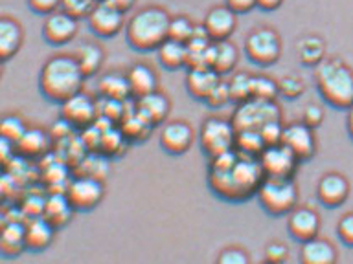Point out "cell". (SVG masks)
<instances>
[{"instance_id": "6da1fadb", "label": "cell", "mask_w": 353, "mask_h": 264, "mask_svg": "<svg viewBox=\"0 0 353 264\" xmlns=\"http://www.w3.org/2000/svg\"><path fill=\"white\" fill-rule=\"evenodd\" d=\"M263 178L259 160L236 147L210 158L208 186L215 197L226 202H245L254 197Z\"/></svg>"}, {"instance_id": "7a4b0ae2", "label": "cell", "mask_w": 353, "mask_h": 264, "mask_svg": "<svg viewBox=\"0 0 353 264\" xmlns=\"http://www.w3.org/2000/svg\"><path fill=\"white\" fill-rule=\"evenodd\" d=\"M85 76L74 55L50 57L39 74V90L52 103H63L74 94L81 92Z\"/></svg>"}, {"instance_id": "3957f363", "label": "cell", "mask_w": 353, "mask_h": 264, "mask_svg": "<svg viewBox=\"0 0 353 264\" xmlns=\"http://www.w3.org/2000/svg\"><path fill=\"white\" fill-rule=\"evenodd\" d=\"M170 13L160 6H148L137 11L125 24V38L137 52H153L168 38Z\"/></svg>"}, {"instance_id": "277c9868", "label": "cell", "mask_w": 353, "mask_h": 264, "mask_svg": "<svg viewBox=\"0 0 353 264\" xmlns=\"http://www.w3.org/2000/svg\"><path fill=\"white\" fill-rule=\"evenodd\" d=\"M314 82L320 98L335 109L353 107V70L341 59H322L314 66Z\"/></svg>"}, {"instance_id": "5b68a950", "label": "cell", "mask_w": 353, "mask_h": 264, "mask_svg": "<svg viewBox=\"0 0 353 264\" xmlns=\"http://www.w3.org/2000/svg\"><path fill=\"white\" fill-rule=\"evenodd\" d=\"M259 206L269 214H289L298 204V187L292 178L265 176L256 191Z\"/></svg>"}, {"instance_id": "8992f818", "label": "cell", "mask_w": 353, "mask_h": 264, "mask_svg": "<svg viewBox=\"0 0 353 264\" xmlns=\"http://www.w3.org/2000/svg\"><path fill=\"white\" fill-rule=\"evenodd\" d=\"M280 118L281 110L276 101L250 98L237 104L230 121L236 131H259L265 123Z\"/></svg>"}, {"instance_id": "52a82bcc", "label": "cell", "mask_w": 353, "mask_h": 264, "mask_svg": "<svg viewBox=\"0 0 353 264\" xmlns=\"http://www.w3.org/2000/svg\"><path fill=\"white\" fill-rule=\"evenodd\" d=\"M199 143H201L203 153L208 158H214L217 154L226 153L236 147V129L230 120L212 116L208 120H204L201 125Z\"/></svg>"}, {"instance_id": "ba28073f", "label": "cell", "mask_w": 353, "mask_h": 264, "mask_svg": "<svg viewBox=\"0 0 353 264\" xmlns=\"http://www.w3.org/2000/svg\"><path fill=\"white\" fill-rule=\"evenodd\" d=\"M245 54L256 66H272L281 55L280 35L270 28H256L245 38Z\"/></svg>"}, {"instance_id": "9c48e42d", "label": "cell", "mask_w": 353, "mask_h": 264, "mask_svg": "<svg viewBox=\"0 0 353 264\" xmlns=\"http://www.w3.org/2000/svg\"><path fill=\"white\" fill-rule=\"evenodd\" d=\"M65 195L72 204L74 211H90L98 206L105 197V186L101 178L87 175H77L68 180Z\"/></svg>"}, {"instance_id": "30bf717a", "label": "cell", "mask_w": 353, "mask_h": 264, "mask_svg": "<svg viewBox=\"0 0 353 264\" xmlns=\"http://www.w3.org/2000/svg\"><path fill=\"white\" fill-rule=\"evenodd\" d=\"M258 160L263 169V175L270 176V178H292L296 173L298 164H300L296 156L281 143L267 145L263 153L258 156Z\"/></svg>"}, {"instance_id": "8fae6325", "label": "cell", "mask_w": 353, "mask_h": 264, "mask_svg": "<svg viewBox=\"0 0 353 264\" xmlns=\"http://www.w3.org/2000/svg\"><path fill=\"white\" fill-rule=\"evenodd\" d=\"M123 15L125 13L116 10L114 6L109 4L107 0H98L90 11V15L87 16L88 28L94 35L101 38L114 37L125 26V16Z\"/></svg>"}, {"instance_id": "7c38bea8", "label": "cell", "mask_w": 353, "mask_h": 264, "mask_svg": "<svg viewBox=\"0 0 353 264\" xmlns=\"http://www.w3.org/2000/svg\"><path fill=\"white\" fill-rule=\"evenodd\" d=\"M61 118L68 121L74 129H85V126L92 125L96 118H98V104L94 103L92 98L87 94L77 92L72 98L61 103Z\"/></svg>"}, {"instance_id": "4fadbf2b", "label": "cell", "mask_w": 353, "mask_h": 264, "mask_svg": "<svg viewBox=\"0 0 353 264\" xmlns=\"http://www.w3.org/2000/svg\"><path fill=\"white\" fill-rule=\"evenodd\" d=\"M281 145H285L296 156L298 162L313 158V154L316 153V138L313 129L305 123H291L283 126Z\"/></svg>"}, {"instance_id": "5bb4252c", "label": "cell", "mask_w": 353, "mask_h": 264, "mask_svg": "<svg viewBox=\"0 0 353 264\" xmlns=\"http://www.w3.org/2000/svg\"><path fill=\"white\" fill-rule=\"evenodd\" d=\"M77 35V19L57 10L44 19L43 38L50 46H65Z\"/></svg>"}, {"instance_id": "9a60e30c", "label": "cell", "mask_w": 353, "mask_h": 264, "mask_svg": "<svg viewBox=\"0 0 353 264\" xmlns=\"http://www.w3.org/2000/svg\"><path fill=\"white\" fill-rule=\"evenodd\" d=\"M193 143V129L188 125L186 121L176 120L170 121L162 126L160 132V147L164 148L165 153L179 156L184 154L188 148L192 147Z\"/></svg>"}, {"instance_id": "2e32d148", "label": "cell", "mask_w": 353, "mask_h": 264, "mask_svg": "<svg viewBox=\"0 0 353 264\" xmlns=\"http://www.w3.org/2000/svg\"><path fill=\"white\" fill-rule=\"evenodd\" d=\"M237 24V13L228 8V6H215L206 13L204 16L203 26L210 38L217 43V41H226L230 37Z\"/></svg>"}, {"instance_id": "e0dca14e", "label": "cell", "mask_w": 353, "mask_h": 264, "mask_svg": "<svg viewBox=\"0 0 353 264\" xmlns=\"http://www.w3.org/2000/svg\"><path fill=\"white\" fill-rule=\"evenodd\" d=\"M287 230L292 239L305 242L319 235L320 217L311 208H294L287 217Z\"/></svg>"}, {"instance_id": "ac0fdd59", "label": "cell", "mask_w": 353, "mask_h": 264, "mask_svg": "<svg viewBox=\"0 0 353 264\" xmlns=\"http://www.w3.org/2000/svg\"><path fill=\"white\" fill-rule=\"evenodd\" d=\"M316 197L325 208H339L350 197V184L339 173H327L319 180Z\"/></svg>"}, {"instance_id": "d6986e66", "label": "cell", "mask_w": 353, "mask_h": 264, "mask_svg": "<svg viewBox=\"0 0 353 264\" xmlns=\"http://www.w3.org/2000/svg\"><path fill=\"white\" fill-rule=\"evenodd\" d=\"M134 109H137L138 114H142L151 125L159 126L168 120V116H170L171 110V103L165 94L154 90V92L145 94L142 98H137Z\"/></svg>"}, {"instance_id": "ffe728a7", "label": "cell", "mask_w": 353, "mask_h": 264, "mask_svg": "<svg viewBox=\"0 0 353 264\" xmlns=\"http://www.w3.org/2000/svg\"><path fill=\"white\" fill-rule=\"evenodd\" d=\"M22 252H26V222L10 219L0 230V255L13 258Z\"/></svg>"}, {"instance_id": "44dd1931", "label": "cell", "mask_w": 353, "mask_h": 264, "mask_svg": "<svg viewBox=\"0 0 353 264\" xmlns=\"http://www.w3.org/2000/svg\"><path fill=\"white\" fill-rule=\"evenodd\" d=\"M24 43V30L13 16L0 15V60L6 63L15 57Z\"/></svg>"}, {"instance_id": "7402d4cb", "label": "cell", "mask_w": 353, "mask_h": 264, "mask_svg": "<svg viewBox=\"0 0 353 264\" xmlns=\"http://www.w3.org/2000/svg\"><path fill=\"white\" fill-rule=\"evenodd\" d=\"M221 81V76L210 66H195L190 68L186 76L188 94L197 101H206L210 92L214 90L215 85Z\"/></svg>"}, {"instance_id": "603a6c76", "label": "cell", "mask_w": 353, "mask_h": 264, "mask_svg": "<svg viewBox=\"0 0 353 264\" xmlns=\"http://www.w3.org/2000/svg\"><path fill=\"white\" fill-rule=\"evenodd\" d=\"M72 214H74V208L68 202L65 191L50 192L46 197V204H44L43 219L48 220L55 230H61L70 222Z\"/></svg>"}, {"instance_id": "cb8c5ba5", "label": "cell", "mask_w": 353, "mask_h": 264, "mask_svg": "<svg viewBox=\"0 0 353 264\" xmlns=\"http://www.w3.org/2000/svg\"><path fill=\"white\" fill-rule=\"evenodd\" d=\"M50 142H52L50 132L43 131V129H30L28 126L21 140L15 143L17 154L26 160L39 158V156L48 153Z\"/></svg>"}, {"instance_id": "d4e9b609", "label": "cell", "mask_w": 353, "mask_h": 264, "mask_svg": "<svg viewBox=\"0 0 353 264\" xmlns=\"http://www.w3.org/2000/svg\"><path fill=\"white\" fill-rule=\"evenodd\" d=\"M237 65V48L232 43L226 41H217V43H212L208 54V66L214 68L221 77L226 76V74H232L236 70Z\"/></svg>"}, {"instance_id": "484cf974", "label": "cell", "mask_w": 353, "mask_h": 264, "mask_svg": "<svg viewBox=\"0 0 353 264\" xmlns=\"http://www.w3.org/2000/svg\"><path fill=\"white\" fill-rule=\"evenodd\" d=\"M336 261V250L330 241L313 236L302 242L300 263L302 264H333Z\"/></svg>"}, {"instance_id": "4316f807", "label": "cell", "mask_w": 353, "mask_h": 264, "mask_svg": "<svg viewBox=\"0 0 353 264\" xmlns=\"http://www.w3.org/2000/svg\"><path fill=\"white\" fill-rule=\"evenodd\" d=\"M55 228L43 217L28 219L26 222V250L30 252H44L54 241Z\"/></svg>"}, {"instance_id": "83f0119b", "label": "cell", "mask_w": 353, "mask_h": 264, "mask_svg": "<svg viewBox=\"0 0 353 264\" xmlns=\"http://www.w3.org/2000/svg\"><path fill=\"white\" fill-rule=\"evenodd\" d=\"M125 76L127 81H129V87H131V94L134 98H142L145 94L159 90V77H157L151 66L143 65V63L132 65Z\"/></svg>"}, {"instance_id": "f1b7e54d", "label": "cell", "mask_w": 353, "mask_h": 264, "mask_svg": "<svg viewBox=\"0 0 353 264\" xmlns=\"http://www.w3.org/2000/svg\"><path fill=\"white\" fill-rule=\"evenodd\" d=\"M118 126H120V131L123 132V136H125V140L129 143L143 142L145 138H149L151 131L154 129L142 114H138L134 104H132V109H127V112L120 120Z\"/></svg>"}, {"instance_id": "f546056e", "label": "cell", "mask_w": 353, "mask_h": 264, "mask_svg": "<svg viewBox=\"0 0 353 264\" xmlns=\"http://www.w3.org/2000/svg\"><path fill=\"white\" fill-rule=\"evenodd\" d=\"M74 57H76L77 65H79V68H81L83 76H85V79H87V77L96 76V74L99 72V68H101V65H103L105 52L99 44L83 43L81 46L77 48Z\"/></svg>"}, {"instance_id": "4dcf8cb0", "label": "cell", "mask_w": 353, "mask_h": 264, "mask_svg": "<svg viewBox=\"0 0 353 264\" xmlns=\"http://www.w3.org/2000/svg\"><path fill=\"white\" fill-rule=\"evenodd\" d=\"M157 54H159L160 65L164 66L165 70H179L188 63L186 44L173 41V38H165L157 48Z\"/></svg>"}, {"instance_id": "1f68e13d", "label": "cell", "mask_w": 353, "mask_h": 264, "mask_svg": "<svg viewBox=\"0 0 353 264\" xmlns=\"http://www.w3.org/2000/svg\"><path fill=\"white\" fill-rule=\"evenodd\" d=\"M98 92L101 98L120 99V101H127L132 96L127 76H120L118 72H109L99 77Z\"/></svg>"}, {"instance_id": "d6a6232c", "label": "cell", "mask_w": 353, "mask_h": 264, "mask_svg": "<svg viewBox=\"0 0 353 264\" xmlns=\"http://www.w3.org/2000/svg\"><path fill=\"white\" fill-rule=\"evenodd\" d=\"M298 57L305 66H316L325 57L324 41L316 35H307L298 43Z\"/></svg>"}, {"instance_id": "836d02e7", "label": "cell", "mask_w": 353, "mask_h": 264, "mask_svg": "<svg viewBox=\"0 0 353 264\" xmlns=\"http://www.w3.org/2000/svg\"><path fill=\"white\" fill-rule=\"evenodd\" d=\"M127 140L123 136V132L120 131V126L112 125L109 129H105L103 134H101V142H99V151L107 158H112V156H120L123 151L127 148Z\"/></svg>"}, {"instance_id": "e575fe53", "label": "cell", "mask_w": 353, "mask_h": 264, "mask_svg": "<svg viewBox=\"0 0 353 264\" xmlns=\"http://www.w3.org/2000/svg\"><path fill=\"white\" fill-rule=\"evenodd\" d=\"M265 147L267 145H265L259 131H236V148L239 153L258 158Z\"/></svg>"}, {"instance_id": "d590c367", "label": "cell", "mask_w": 353, "mask_h": 264, "mask_svg": "<svg viewBox=\"0 0 353 264\" xmlns=\"http://www.w3.org/2000/svg\"><path fill=\"white\" fill-rule=\"evenodd\" d=\"M228 90H230V101L232 103H243L247 99L252 98V76L247 72H239L234 74L232 79L228 81Z\"/></svg>"}, {"instance_id": "8d00e7d4", "label": "cell", "mask_w": 353, "mask_h": 264, "mask_svg": "<svg viewBox=\"0 0 353 264\" xmlns=\"http://www.w3.org/2000/svg\"><path fill=\"white\" fill-rule=\"evenodd\" d=\"M193 32H195V26L193 22L184 15L171 16L170 21V30H168V38H173V41H179V43L186 44L190 38H192Z\"/></svg>"}, {"instance_id": "74e56055", "label": "cell", "mask_w": 353, "mask_h": 264, "mask_svg": "<svg viewBox=\"0 0 353 264\" xmlns=\"http://www.w3.org/2000/svg\"><path fill=\"white\" fill-rule=\"evenodd\" d=\"M278 96H280V90L274 79L267 76H252V98L276 101Z\"/></svg>"}, {"instance_id": "f35d334b", "label": "cell", "mask_w": 353, "mask_h": 264, "mask_svg": "<svg viewBox=\"0 0 353 264\" xmlns=\"http://www.w3.org/2000/svg\"><path fill=\"white\" fill-rule=\"evenodd\" d=\"M46 197H48V195H41V192L35 191H30L28 195H24L21 206H19V211L22 213V217H26V219L43 217Z\"/></svg>"}, {"instance_id": "ab89813d", "label": "cell", "mask_w": 353, "mask_h": 264, "mask_svg": "<svg viewBox=\"0 0 353 264\" xmlns=\"http://www.w3.org/2000/svg\"><path fill=\"white\" fill-rule=\"evenodd\" d=\"M26 123L15 114H8L4 118H0V136L8 138L13 143H17L22 138V134L26 132Z\"/></svg>"}, {"instance_id": "60d3db41", "label": "cell", "mask_w": 353, "mask_h": 264, "mask_svg": "<svg viewBox=\"0 0 353 264\" xmlns=\"http://www.w3.org/2000/svg\"><path fill=\"white\" fill-rule=\"evenodd\" d=\"M98 0H61V10L74 19H87Z\"/></svg>"}, {"instance_id": "b9f144b4", "label": "cell", "mask_w": 353, "mask_h": 264, "mask_svg": "<svg viewBox=\"0 0 353 264\" xmlns=\"http://www.w3.org/2000/svg\"><path fill=\"white\" fill-rule=\"evenodd\" d=\"M278 90H280V96H283V98L298 99L303 94L305 87H303V81L298 76H285L278 81Z\"/></svg>"}, {"instance_id": "7bdbcfd3", "label": "cell", "mask_w": 353, "mask_h": 264, "mask_svg": "<svg viewBox=\"0 0 353 264\" xmlns=\"http://www.w3.org/2000/svg\"><path fill=\"white\" fill-rule=\"evenodd\" d=\"M204 103L208 104V107H212V109H221V107H225L226 103H230V90H228V82L221 79V81L215 85L214 90L210 92V96L206 98Z\"/></svg>"}, {"instance_id": "ee69618b", "label": "cell", "mask_w": 353, "mask_h": 264, "mask_svg": "<svg viewBox=\"0 0 353 264\" xmlns=\"http://www.w3.org/2000/svg\"><path fill=\"white\" fill-rule=\"evenodd\" d=\"M259 134L263 138L265 145H276V143H281L283 125H281L280 120H272L259 129Z\"/></svg>"}, {"instance_id": "f6af8a7d", "label": "cell", "mask_w": 353, "mask_h": 264, "mask_svg": "<svg viewBox=\"0 0 353 264\" xmlns=\"http://www.w3.org/2000/svg\"><path fill=\"white\" fill-rule=\"evenodd\" d=\"M289 250L283 242H270L265 248V261L270 264H281L287 261Z\"/></svg>"}, {"instance_id": "bcb514c9", "label": "cell", "mask_w": 353, "mask_h": 264, "mask_svg": "<svg viewBox=\"0 0 353 264\" xmlns=\"http://www.w3.org/2000/svg\"><path fill=\"white\" fill-rule=\"evenodd\" d=\"M17 156L19 154H17L15 143L8 140V138L0 136V169H8Z\"/></svg>"}, {"instance_id": "7dc6e473", "label": "cell", "mask_w": 353, "mask_h": 264, "mask_svg": "<svg viewBox=\"0 0 353 264\" xmlns=\"http://www.w3.org/2000/svg\"><path fill=\"white\" fill-rule=\"evenodd\" d=\"M336 233H339V239H341L346 246L353 248V213L344 214L339 224H336Z\"/></svg>"}, {"instance_id": "c3c4849f", "label": "cell", "mask_w": 353, "mask_h": 264, "mask_svg": "<svg viewBox=\"0 0 353 264\" xmlns=\"http://www.w3.org/2000/svg\"><path fill=\"white\" fill-rule=\"evenodd\" d=\"M217 263L219 264H247L248 255L243 252L241 248H226L225 252L219 253Z\"/></svg>"}, {"instance_id": "681fc988", "label": "cell", "mask_w": 353, "mask_h": 264, "mask_svg": "<svg viewBox=\"0 0 353 264\" xmlns=\"http://www.w3.org/2000/svg\"><path fill=\"white\" fill-rule=\"evenodd\" d=\"M322 121H324V110H322V107H319V104H307L303 109L302 123H305L311 129H316V126L322 125Z\"/></svg>"}, {"instance_id": "f907efd6", "label": "cell", "mask_w": 353, "mask_h": 264, "mask_svg": "<svg viewBox=\"0 0 353 264\" xmlns=\"http://www.w3.org/2000/svg\"><path fill=\"white\" fill-rule=\"evenodd\" d=\"M28 8L37 15H50L61 10V0H28Z\"/></svg>"}, {"instance_id": "816d5d0a", "label": "cell", "mask_w": 353, "mask_h": 264, "mask_svg": "<svg viewBox=\"0 0 353 264\" xmlns=\"http://www.w3.org/2000/svg\"><path fill=\"white\" fill-rule=\"evenodd\" d=\"M11 187H13V176L6 169H0V202H4L10 197Z\"/></svg>"}, {"instance_id": "f5cc1de1", "label": "cell", "mask_w": 353, "mask_h": 264, "mask_svg": "<svg viewBox=\"0 0 353 264\" xmlns=\"http://www.w3.org/2000/svg\"><path fill=\"white\" fill-rule=\"evenodd\" d=\"M226 6H228L234 13L241 15V13H247V11L256 8V0H226Z\"/></svg>"}, {"instance_id": "db71d44e", "label": "cell", "mask_w": 353, "mask_h": 264, "mask_svg": "<svg viewBox=\"0 0 353 264\" xmlns=\"http://www.w3.org/2000/svg\"><path fill=\"white\" fill-rule=\"evenodd\" d=\"M283 4V0H256V8L263 11H274Z\"/></svg>"}, {"instance_id": "11a10c76", "label": "cell", "mask_w": 353, "mask_h": 264, "mask_svg": "<svg viewBox=\"0 0 353 264\" xmlns=\"http://www.w3.org/2000/svg\"><path fill=\"white\" fill-rule=\"evenodd\" d=\"M107 2L114 6L116 10H120L121 13H127V11L131 10L132 6H134L137 0H107Z\"/></svg>"}, {"instance_id": "9f6ffc18", "label": "cell", "mask_w": 353, "mask_h": 264, "mask_svg": "<svg viewBox=\"0 0 353 264\" xmlns=\"http://www.w3.org/2000/svg\"><path fill=\"white\" fill-rule=\"evenodd\" d=\"M350 112H347V121H346V125H347V134H350V138L353 140V107L352 109H347Z\"/></svg>"}, {"instance_id": "6f0895ef", "label": "cell", "mask_w": 353, "mask_h": 264, "mask_svg": "<svg viewBox=\"0 0 353 264\" xmlns=\"http://www.w3.org/2000/svg\"><path fill=\"white\" fill-rule=\"evenodd\" d=\"M6 222H8V209L2 206V202H0V230L4 228Z\"/></svg>"}, {"instance_id": "680465c9", "label": "cell", "mask_w": 353, "mask_h": 264, "mask_svg": "<svg viewBox=\"0 0 353 264\" xmlns=\"http://www.w3.org/2000/svg\"><path fill=\"white\" fill-rule=\"evenodd\" d=\"M2 74H4V63L0 60V77H2Z\"/></svg>"}]
</instances>
